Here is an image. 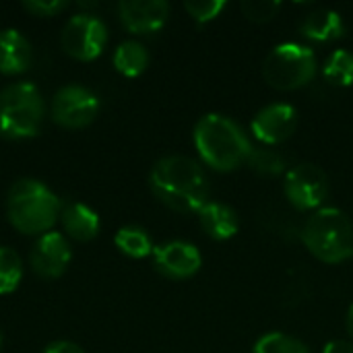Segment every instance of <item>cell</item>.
I'll list each match as a JSON object with an SVG mask.
<instances>
[{
    "label": "cell",
    "mask_w": 353,
    "mask_h": 353,
    "mask_svg": "<svg viewBox=\"0 0 353 353\" xmlns=\"http://www.w3.org/2000/svg\"><path fill=\"white\" fill-rule=\"evenodd\" d=\"M153 194L172 211L199 213L209 203V180L199 161L184 155L159 159L149 176Z\"/></svg>",
    "instance_id": "obj_1"
},
{
    "label": "cell",
    "mask_w": 353,
    "mask_h": 353,
    "mask_svg": "<svg viewBox=\"0 0 353 353\" xmlns=\"http://www.w3.org/2000/svg\"><path fill=\"white\" fill-rule=\"evenodd\" d=\"M192 137L201 159L217 172H232L242 163H248L254 149L246 132L232 118L221 114L203 116L196 122Z\"/></svg>",
    "instance_id": "obj_2"
},
{
    "label": "cell",
    "mask_w": 353,
    "mask_h": 353,
    "mask_svg": "<svg viewBox=\"0 0 353 353\" xmlns=\"http://www.w3.org/2000/svg\"><path fill=\"white\" fill-rule=\"evenodd\" d=\"M8 221L14 230L29 236L48 234L62 215L60 199L41 182L23 178L14 182L6 196Z\"/></svg>",
    "instance_id": "obj_3"
},
{
    "label": "cell",
    "mask_w": 353,
    "mask_h": 353,
    "mask_svg": "<svg viewBox=\"0 0 353 353\" xmlns=\"http://www.w3.org/2000/svg\"><path fill=\"white\" fill-rule=\"evenodd\" d=\"M302 240L312 256L327 265L345 263L353 256V223L352 219L335 207L316 209L304 230Z\"/></svg>",
    "instance_id": "obj_4"
},
{
    "label": "cell",
    "mask_w": 353,
    "mask_h": 353,
    "mask_svg": "<svg viewBox=\"0 0 353 353\" xmlns=\"http://www.w3.org/2000/svg\"><path fill=\"white\" fill-rule=\"evenodd\" d=\"M46 103L33 83L21 81L0 89V137L29 139L41 128Z\"/></svg>",
    "instance_id": "obj_5"
},
{
    "label": "cell",
    "mask_w": 353,
    "mask_h": 353,
    "mask_svg": "<svg viewBox=\"0 0 353 353\" xmlns=\"http://www.w3.org/2000/svg\"><path fill=\"white\" fill-rule=\"evenodd\" d=\"M319 70L312 48L296 41L275 46L263 64L265 81L279 91H294L308 85Z\"/></svg>",
    "instance_id": "obj_6"
},
{
    "label": "cell",
    "mask_w": 353,
    "mask_h": 353,
    "mask_svg": "<svg viewBox=\"0 0 353 353\" xmlns=\"http://www.w3.org/2000/svg\"><path fill=\"white\" fill-rule=\"evenodd\" d=\"M108 43V27L101 19L89 12L70 17L62 31V48L68 56L89 62L95 60Z\"/></svg>",
    "instance_id": "obj_7"
},
{
    "label": "cell",
    "mask_w": 353,
    "mask_h": 353,
    "mask_svg": "<svg viewBox=\"0 0 353 353\" xmlns=\"http://www.w3.org/2000/svg\"><path fill=\"white\" fill-rule=\"evenodd\" d=\"M283 190L288 201L296 209L300 211L321 209L323 201L329 194V178L319 165L300 163L285 174Z\"/></svg>",
    "instance_id": "obj_8"
},
{
    "label": "cell",
    "mask_w": 353,
    "mask_h": 353,
    "mask_svg": "<svg viewBox=\"0 0 353 353\" xmlns=\"http://www.w3.org/2000/svg\"><path fill=\"white\" fill-rule=\"evenodd\" d=\"M99 112V99L93 91L81 85H66L52 99V118L62 128H83L93 122Z\"/></svg>",
    "instance_id": "obj_9"
},
{
    "label": "cell",
    "mask_w": 353,
    "mask_h": 353,
    "mask_svg": "<svg viewBox=\"0 0 353 353\" xmlns=\"http://www.w3.org/2000/svg\"><path fill=\"white\" fill-rule=\"evenodd\" d=\"M153 265L163 277L180 281L192 277L201 269L203 259L194 244L174 240L153 248Z\"/></svg>",
    "instance_id": "obj_10"
},
{
    "label": "cell",
    "mask_w": 353,
    "mask_h": 353,
    "mask_svg": "<svg viewBox=\"0 0 353 353\" xmlns=\"http://www.w3.org/2000/svg\"><path fill=\"white\" fill-rule=\"evenodd\" d=\"M296 126H298V112L294 105L271 103L254 116L250 130L259 143L273 147L288 141L294 134Z\"/></svg>",
    "instance_id": "obj_11"
},
{
    "label": "cell",
    "mask_w": 353,
    "mask_h": 353,
    "mask_svg": "<svg viewBox=\"0 0 353 353\" xmlns=\"http://www.w3.org/2000/svg\"><path fill=\"white\" fill-rule=\"evenodd\" d=\"M170 17L165 0H122L118 2V19L126 31L147 35L159 31Z\"/></svg>",
    "instance_id": "obj_12"
},
{
    "label": "cell",
    "mask_w": 353,
    "mask_h": 353,
    "mask_svg": "<svg viewBox=\"0 0 353 353\" xmlns=\"http://www.w3.org/2000/svg\"><path fill=\"white\" fill-rule=\"evenodd\" d=\"M70 246L58 232H48L39 236L31 248L29 263L35 275L41 279H58L70 263Z\"/></svg>",
    "instance_id": "obj_13"
},
{
    "label": "cell",
    "mask_w": 353,
    "mask_h": 353,
    "mask_svg": "<svg viewBox=\"0 0 353 353\" xmlns=\"http://www.w3.org/2000/svg\"><path fill=\"white\" fill-rule=\"evenodd\" d=\"M31 66V46L17 29L0 31V72L21 74Z\"/></svg>",
    "instance_id": "obj_14"
},
{
    "label": "cell",
    "mask_w": 353,
    "mask_h": 353,
    "mask_svg": "<svg viewBox=\"0 0 353 353\" xmlns=\"http://www.w3.org/2000/svg\"><path fill=\"white\" fill-rule=\"evenodd\" d=\"M302 35L310 41H319V43H329L339 39L345 33V23L341 19V14L337 10L331 8H316L312 10L302 27H300Z\"/></svg>",
    "instance_id": "obj_15"
},
{
    "label": "cell",
    "mask_w": 353,
    "mask_h": 353,
    "mask_svg": "<svg viewBox=\"0 0 353 353\" xmlns=\"http://www.w3.org/2000/svg\"><path fill=\"white\" fill-rule=\"evenodd\" d=\"M199 221L213 240H230L238 234L240 228L236 211L223 203H213V201H209L199 211Z\"/></svg>",
    "instance_id": "obj_16"
},
{
    "label": "cell",
    "mask_w": 353,
    "mask_h": 353,
    "mask_svg": "<svg viewBox=\"0 0 353 353\" xmlns=\"http://www.w3.org/2000/svg\"><path fill=\"white\" fill-rule=\"evenodd\" d=\"M60 217H62L64 232L79 242H89L99 232V215L83 203L68 205Z\"/></svg>",
    "instance_id": "obj_17"
},
{
    "label": "cell",
    "mask_w": 353,
    "mask_h": 353,
    "mask_svg": "<svg viewBox=\"0 0 353 353\" xmlns=\"http://www.w3.org/2000/svg\"><path fill=\"white\" fill-rule=\"evenodd\" d=\"M149 64V52L145 50L143 43L139 41H122L116 52H114V66L120 74L128 77V79H134L139 74L145 72Z\"/></svg>",
    "instance_id": "obj_18"
},
{
    "label": "cell",
    "mask_w": 353,
    "mask_h": 353,
    "mask_svg": "<svg viewBox=\"0 0 353 353\" xmlns=\"http://www.w3.org/2000/svg\"><path fill=\"white\" fill-rule=\"evenodd\" d=\"M114 242H116L118 250L130 259H145V256L153 254V244H151L149 234L137 225H126V228L118 230Z\"/></svg>",
    "instance_id": "obj_19"
},
{
    "label": "cell",
    "mask_w": 353,
    "mask_h": 353,
    "mask_svg": "<svg viewBox=\"0 0 353 353\" xmlns=\"http://www.w3.org/2000/svg\"><path fill=\"white\" fill-rule=\"evenodd\" d=\"M323 77L331 85L339 87H350L353 85V54L347 50H335L325 66H323Z\"/></svg>",
    "instance_id": "obj_20"
},
{
    "label": "cell",
    "mask_w": 353,
    "mask_h": 353,
    "mask_svg": "<svg viewBox=\"0 0 353 353\" xmlns=\"http://www.w3.org/2000/svg\"><path fill=\"white\" fill-rule=\"evenodd\" d=\"M23 277V265L19 254L8 248L0 246V296L14 292Z\"/></svg>",
    "instance_id": "obj_21"
},
{
    "label": "cell",
    "mask_w": 353,
    "mask_h": 353,
    "mask_svg": "<svg viewBox=\"0 0 353 353\" xmlns=\"http://www.w3.org/2000/svg\"><path fill=\"white\" fill-rule=\"evenodd\" d=\"M252 353H310V350L296 337L285 333H269L254 343Z\"/></svg>",
    "instance_id": "obj_22"
},
{
    "label": "cell",
    "mask_w": 353,
    "mask_h": 353,
    "mask_svg": "<svg viewBox=\"0 0 353 353\" xmlns=\"http://www.w3.org/2000/svg\"><path fill=\"white\" fill-rule=\"evenodd\" d=\"M248 163H250L256 172H261V174H271V176L283 172V168H285L283 157H281L279 153H275L273 149H252V153H250V157H248Z\"/></svg>",
    "instance_id": "obj_23"
},
{
    "label": "cell",
    "mask_w": 353,
    "mask_h": 353,
    "mask_svg": "<svg viewBox=\"0 0 353 353\" xmlns=\"http://www.w3.org/2000/svg\"><path fill=\"white\" fill-rule=\"evenodd\" d=\"M184 8L196 23H209L215 17H219V12L225 8V2L223 0H188L184 2Z\"/></svg>",
    "instance_id": "obj_24"
},
{
    "label": "cell",
    "mask_w": 353,
    "mask_h": 353,
    "mask_svg": "<svg viewBox=\"0 0 353 353\" xmlns=\"http://www.w3.org/2000/svg\"><path fill=\"white\" fill-rule=\"evenodd\" d=\"M279 2H271V0H248V2H242V12L248 21H254V23H267L271 21L277 10H279Z\"/></svg>",
    "instance_id": "obj_25"
},
{
    "label": "cell",
    "mask_w": 353,
    "mask_h": 353,
    "mask_svg": "<svg viewBox=\"0 0 353 353\" xmlns=\"http://www.w3.org/2000/svg\"><path fill=\"white\" fill-rule=\"evenodd\" d=\"M25 10L35 14V17H56L58 12H62L68 4L64 0H48V2H23Z\"/></svg>",
    "instance_id": "obj_26"
},
{
    "label": "cell",
    "mask_w": 353,
    "mask_h": 353,
    "mask_svg": "<svg viewBox=\"0 0 353 353\" xmlns=\"http://www.w3.org/2000/svg\"><path fill=\"white\" fill-rule=\"evenodd\" d=\"M43 353H85L77 343H70V341H54L50 343Z\"/></svg>",
    "instance_id": "obj_27"
},
{
    "label": "cell",
    "mask_w": 353,
    "mask_h": 353,
    "mask_svg": "<svg viewBox=\"0 0 353 353\" xmlns=\"http://www.w3.org/2000/svg\"><path fill=\"white\" fill-rule=\"evenodd\" d=\"M323 353H353V343L343 341V339H335L325 345Z\"/></svg>",
    "instance_id": "obj_28"
},
{
    "label": "cell",
    "mask_w": 353,
    "mask_h": 353,
    "mask_svg": "<svg viewBox=\"0 0 353 353\" xmlns=\"http://www.w3.org/2000/svg\"><path fill=\"white\" fill-rule=\"evenodd\" d=\"M347 333L353 337V304L350 306V312H347Z\"/></svg>",
    "instance_id": "obj_29"
}]
</instances>
